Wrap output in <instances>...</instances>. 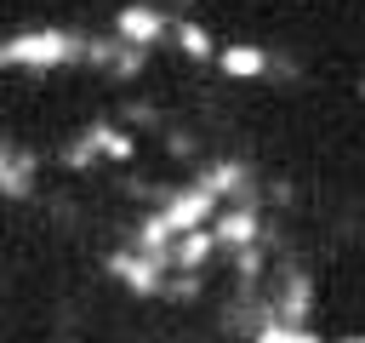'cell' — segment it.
Segmentation results:
<instances>
[{"instance_id": "4", "label": "cell", "mask_w": 365, "mask_h": 343, "mask_svg": "<svg viewBox=\"0 0 365 343\" xmlns=\"http://www.w3.org/2000/svg\"><path fill=\"white\" fill-rule=\"evenodd\" d=\"M217 69L228 80H262V74H274V57L262 46H222L217 51Z\"/></svg>"}, {"instance_id": "6", "label": "cell", "mask_w": 365, "mask_h": 343, "mask_svg": "<svg viewBox=\"0 0 365 343\" xmlns=\"http://www.w3.org/2000/svg\"><path fill=\"white\" fill-rule=\"evenodd\" d=\"M359 97H365V80H359Z\"/></svg>"}, {"instance_id": "2", "label": "cell", "mask_w": 365, "mask_h": 343, "mask_svg": "<svg viewBox=\"0 0 365 343\" xmlns=\"http://www.w3.org/2000/svg\"><path fill=\"white\" fill-rule=\"evenodd\" d=\"M211 234H217V246H222V252H234V246L262 240L268 229H262L257 200H251V194H240V200H228V206H217V212H211Z\"/></svg>"}, {"instance_id": "5", "label": "cell", "mask_w": 365, "mask_h": 343, "mask_svg": "<svg viewBox=\"0 0 365 343\" xmlns=\"http://www.w3.org/2000/svg\"><path fill=\"white\" fill-rule=\"evenodd\" d=\"M171 40H177V46L188 51V57H200V63H205V57H217V46H211V34H205L200 23H188V17H177V23H171Z\"/></svg>"}, {"instance_id": "1", "label": "cell", "mask_w": 365, "mask_h": 343, "mask_svg": "<svg viewBox=\"0 0 365 343\" xmlns=\"http://www.w3.org/2000/svg\"><path fill=\"white\" fill-rule=\"evenodd\" d=\"M80 57H86V40L68 29H29L0 46L6 69H57V63H80Z\"/></svg>"}, {"instance_id": "3", "label": "cell", "mask_w": 365, "mask_h": 343, "mask_svg": "<svg viewBox=\"0 0 365 343\" xmlns=\"http://www.w3.org/2000/svg\"><path fill=\"white\" fill-rule=\"evenodd\" d=\"M114 34H120L125 46H160V40L171 34V17H165L154 0H131V6H120Z\"/></svg>"}]
</instances>
